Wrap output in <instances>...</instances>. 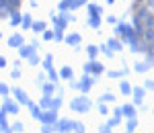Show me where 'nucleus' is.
<instances>
[{"label":"nucleus","instance_id":"obj_18","mask_svg":"<svg viewBox=\"0 0 154 133\" xmlns=\"http://www.w3.org/2000/svg\"><path fill=\"white\" fill-rule=\"evenodd\" d=\"M86 23H88V27H93V29L99 31V27H101V14H91Z\"/></svg>","mask_w":154,"mask_h":133},{"label":"nucleus","instance_id":"obj_39","mask_svg":"<svg viewBox=\"0 0 154 133\" xmlns=\"http://www.w3.org/2000/svg\"><path fill=\"white\" fill-rule=\"evenodd\" d=\"M43 127H41V131L43 133H51V131H56V125H49V123H41Z\"/></svg>","mask_w":154,"mask_h":133},{"label":"nucleus","instance_id":"obj_20","mask_svg":"<svg viewBox=\"0 0 154 133\" xmlns=\"http://www.w3.org/2000/svg\"><path fill=\"white\" fill-rule=\"evenodd\" d=\"M31 23H33L31 14H29V12H25L23 19H21V29H31Z\"/></svg>","mask_w":154,"mask_h":133},{"label":"nucleus","instance_id":"obj_48","mask_svg":"<svg viewBox=\"0 0 154 133\" xmlns=\"http://www.w3.org/2000/svg\"><path fill=\"white\" fill-rule=\"evenodd\" d=\"M107 23H109V25H115V23H117V19H115V16H107Z\"/></svg>","mask_w":154,"mask_h":133},{"label":"nucleus","instance_id":"obj_3","mask_svg":"<svg viewBox=\"0 0 154 133\" xmlns=\"http://www.w3.org/2000/svg\"><path fill=\"white\" fill-rule=\"evenodd\" d=\"M58 121V111L54 109H43L39 115V123H49V125H56Z\"/></svg>","mask_w":154,"mask_h":133},{"label":"nucleus","instance_id":"obj_41","mask_svg":"<svg viewBox=\"0 0 154 133\" xmlns=\"http://www.w3.org/2000/svg\"><path fill=\"white\" fill-rule=\"evenodd\" d=\"M99 113H101L103 117H107V115H109V109H107L105 102H101V105H99Z\"/></svg>","mask_w":154,"mask_h":133},{"label":"nucleus","instance_id":"obj_30","mask_svg":"<svg viewBox=\"0 0 154 133\" xmlns=\"http://www.w3.org/2000/svg\"><path fill=\"white\" fill-rule=\"evenodd\" d=\"M49 100H51V94H45V92H43V98H41L39 107H41V109H49Z\"/></svg>","mask_w":154,"mask_h":133},{"label":"nucleus","instance_id":"obj_42","mask_svg":"<svg viewBox=\"0 0 154 133\" xmlns=\"http://www.w3.org/2000/svg\"><path fill=\"white\" fill-rule=\"evenodd\" d=\"M11 78H12V80H19V78H21V68H14L12 74H11Z\"/></svg>","mask_w":154,"mask_h":133},{"label":"nucleus","instance_id":"obj_52","mask_svg":"<svg viewBox=\"0 0 154 133\" xmlns=\"http://www.w3.org/2000/svg\"><path fill=\"white\" fill-rule=\"evenodd\" d=\"M113 2H115V0H107V4H113Z\"/></svg>","mask_w":154,"mask_h":133},{"label":"nucleus","instance_id":"obj_51","mask_svg":"<svg viewBox=\"0 0 154 133\" xmlns=\"http://www.w3.org/2000/svg\"><path fill=\"white\" fill-rule=\"evenodd\" d=\"M144 0H136V2H134V6H136V4H142Z\"/></svg>","mask_w":154,"mask_h":133},{"label":"nucleus","instance_id":"obj_15","mask_svg":"<svg viewBox=\"0 0 154 133\" xmlns=\"http://www.w3.org/2000/svg\"><path fill=\"white\" fill-rule=\"evenodd\" d=\"M58 76L62 78V80H72V78H74V70H72L70 66H64V68L58 72Z\"/></svg>","mask_w":154,"mask_h":133},{"label":"nucleus","instance_id":"obj_29","mask_svg":"<svg viewBox=\"0 0 154 133\" xmlns=\"http://www.w3.org/2000/svg\"><path fill=\"white\" fill-rule=\"evenodd\" d=\"M86 53H88L91 60H95L97 53H99V47H95V45H86Z\"/></svg>","mask_w":154,"mask_h":133},{"label":"nucleus","instance_id":"obj_13","mask_svg":"<svg viewBox=\"0 0 154 133\" xmlns=\"http://www.w3.org/2000/svg\"><path fill=\"white\" fill-rule=\"evenodd\" d=\"M6 111L0 109V131L2 133H11V125H8V121H6Z\"/></svg>","mask_w":154,"mask_h":133},{"label":"nucleus","instance_id":"obj_49","mask_svg":"<svg viewBox=\"0 0 154 133\" xmlns=\"http://www.w3.org/2000/svg\"><path fill=\"white\" fill-rule=\"evenodd\" d=\"M144 2H146V6H148V8H154V0H144Z\"/></svg>","mask_w":154,"mask_h":133},{"label":"nucleus","instance_id":"obj_53","mask_svg":"<svg viewBox=\"0 0 154 133\" xmlns=\"http://www.w3.org/2000/svg\"><path fill=\"white\" fill-rule=\"evenodd\" d=\"M0 39H2V33H0Z\"/></svg>","mask_w":154,"mask_h":133},{"label":"nucleus","instance_id":"obj_9","mask_svg":"<svg viewBox=\"0 0 154 133\" xmlns=\"http://www.w3.org/2000/svg\"><path fill=\"white\" fill-rule=\"evenodd\" d=\"M64 41L68 43V45H72L74 49H80V43H82V37L78 35V33H70V35L64 37Z\"/></svg>","mask_w":154,"mask_h":133},{"label":"nucleus","instance_id":"obj_37","mask_svg":"<svg viewBox=\"0 0 154 133\" xmlns=\"http://www.w3.org/2000/svg\"><path fill=\"white\" fill-rule=\"evenodd\" d=\"M41 37H43V41H51V39H54V31L43 29V31H41Z\"/></svg>","mask_w":154,"mask_h":133},{"label":"nucleus","instance_id":"obj_44","mask_svg":"<svg viewBox=\"0 0 154 133\" xmlns=\"http://www.w3.org/2000/svg\"><path fill=\"white\" fill-rule=\"evenodd\" d=\"M144 88H146V90H152V92H154V80H146V82H144Z\"/></svg>","mask_w":154,"mask_h":133},{"label":"nucleus","instance_id":"obj_28","mask_svg":"<svg viewBox=\"0 0 154 133\" xmlns=\"http://www.w3.org/2000/svg\"><path fill=\"white\" fill-rule=\"evenodd\" d=\"M82 4H86V0H72L70 4H68V10H76V8H80Z\"/></svg>","mask_w":154,"mask_h":133},{"label":"nucleus","instance_id":"obj_4","mask_svg":"<svg viewBox=\"0 0 154 133\" xmlns=\"http://www.w3.org/2000/svg\"><path fill=\"white\" fill-rule=\"evenodd\" d=\"M11 92L14 94V100H17L19 105H23V107H31V105H33V102H31V98L27 96V92H25V90H21V88H12Z\"/></svg>","mask_w":154,"mask_h":133},{"label":"nucleus","instance_id":"obj_8","mask_svg":"<svg viewBox=\"0 0 154 133\" xmlns=\"http://www.w3.org/2000/svg\"><path fill=\"white\" fill-rule=\"evenodd\" d=\"M6 43H8V47H21V45H23L25 43V37H23V33H12L11 37H8V41H6Z\"/></svg>","mask_w":154,"mask_h":133},{"label":"nucleus","instance_id":"obj_16","mask_svg":"<svg viewBox=\"0 0 154 133\" xmlns=\"http://www.w3.org/2000/svg\"><path fill=\"white\" fill-rule=\"evenodd\" d=\"M107 47L115 53V51H121V49H123V45H121V41H119L117 37H113V39H109V41H107Z\"/></svg>","mask_w":154,"mask_h":133},{"label":"nucleus","instance_id":"obj_46","mask_svg":"<svg viewBox=\"0 0 154 133\" xmlns=\"http://www.w3.org/2000/svg\"><path fill=\"white\" fill-rule=\"evenodd\" d=\"M45 82V74H41V76H37V86L41 88V84Z\"/></svg>","mask_w":154,"mask_h":133},{"label":"nucleus","instance_id":"obj_40","mask_svg":"<svg viewBox=\"0 0 154 133\" xmlns=\"http://www.w3.org/2000/svg\"><path fill=\"white\" fill-rule=\"evenodd\" d=\"M99 51H101L103 55H107V58H113V51L107 47V45H101V47H99Z\"/></svg>","mask_w":154,"mask_h":133},{"label":"nucleus","instance_id":"obj_38","mask_svg":"<svg viewBox=\"0 0 154 133\" xmlns=\"http://www.w3.org/2000/svg\"><path fill=\"white\" fill-rule=\"evenodd\" d=\"M54 41H64V31L62 29H54Z\"/></svg>","mask_w":154,"mask_h":133},{"label":"nucleus","instance_id":"obj_11","mask_svg":"<svg viewBox=\"0 0 154 133\" xmlns=\"http://www.w3.org/2000/svg\"><path fill=\"white\" fill-rule=\"evenodd\" d=\"M154 66V61L150 60H144V61H138V64H134V72H138V74H146L150 68Z\"/></svg>","mask_w":154,"mask_h":133},{"label":"nucleus","instance_id":"obj_10","mask_svg":"<svg viewBox=\"0 0 154 133\" xmlns=\"http://www.w3.org/2000/svg\"><path fill=\"white\" fill-rule=\"evenodd\" d=\"M56 131L70 133L72 131V121H70V119H58V121H56Z\"/></svg>","mask_w":154,"mask_h":133},{"label":"nucleus","instance_id":"obj_6","mask_svg":"<svg viewBox=\"0 0 154 133\" xmlns=\"http://www.w3.org/2000/svg\"><path fill=\"white\" fill-rule=\"evenodd\" d=\"M39 47V43H37V39L35 41H33V43H29V45H21V47H17L19 49V55H21V58H29V55H31V53H35V49Z\"/></svg>","mask_w":154,"mask_h":133},{"label":"nucleus","instance_id":"obj_25","mask_svg":"<svg viewBox=\"0 0 154 133\" xmlns=\"http://www.w3.org/2000/svg\"><path fill=\"white\" fill-rule=\"evenodd\" d=\"M86 8H88V16L91 14H103V6H99V4H88Z\"/></svg>","mask_w":154,"mask_h":133},{"label":"nucleus","instance_id":"obj_45","mask_svg":"<svg viewBox=\"0 0 154 133\" xmlns=\"http://www.w3.org/2000/svg\"><path fill=\"white\" fill-rule=\"evenodd\" d=\"M119 121H121V117H113V119H109V125L115 127V125H119Z\"/></svg>","mask_w":154,"mask_h":133},{"label":"nucleus","instance_id":"obj_12","mask_svg":"<svg viewBox=\"0 0 154 133\" xmlns=\"http://www.w3.org/2000/svg\"><path fill=\"white\" fill-rule=\"evenodd\" d=\"M121 109V117H125V119H131V117H136V105L131 102V105H123V107H119Z\"/></svg>","mask_w":154,"mask_h":133},{"label":"nucleus","instance_id":"obj_19","mask_svg":"<svg viewBox=\"0 0 154 133\" xmlns=\"http://www.w3.org/2000/svg\"><path fill=\"white\" fill-rule=\"evenodd\" d=\"M119 90H121V94L130 96V94H131V86H130V82H128V80H121V82H119Z\"/></svg>","mask_w":154,"mask_h":133},{"label":"nucleus","instance_id":"obj_50","mask_svg":"<svg viewBox=\"0 0 154 133\" xmlns=\"http://www.w3.org/2000/svg\"><path fill=\"white\" fill-rule=\"evenodd\" d=\"M4 66H6V58H2V55H0V68H4Z\"/></svg>","mask_w":154,"mask_h":133},{"label":"nucleus","instance_id":"obj_24","mask_svg":"<svg viewBox=\"0 0 154 133\" xmlns=\"http://www.w3.org/2000/svg\"><path fill=\"white\" fill-rule=\"evenodd\" d=\"M125 74H128V68H123V70H111V72H107V76H109V78H123V76H125Z\"/></svg>","mask_w":154,"mask_h":133},{"label":"nucleus","instance_id":"obj_7","mask_svg":"<svg viewBox=\"0 0 154 133\" xmlns=\"http://www.w3.org/2000/svg\"><path fill=\"white\" fill-rule=\"evenodd\" d=\"M19 102H14V100H11V96H4V102H2V109L6 111L8 115H17L19 113Z\"/></svg>","mask_w":154,"mask_h":133},{"label":"nucleus","instance_id":"obj_33","mask_svg":"<svg viewBox=\"0 0 154 133\" xmlns=\"http://www.w3.org/2000/svg\"><path fill=\"white\" fill-rule=\"evenodd\" d=\"M8 94H11V88H8V84L0 82V96H8Z\"/></svg>","mask_w":154,"mask_h":133},{"label":"nucleus","instance_id":"obj_32","mask_svg":"<svg viewBox=\"0 0 154 133\" xmlns=\"http://www.w3.org/2000/svg\"><path fill=\"white\" fill-rule=\"evenodd\" d=\"M72 131H76V133H82L84 131V125L80 121H72Z\"/></svg>","mask_w":154,"mask_h":133},{"label":"nucleus","instance_id":"obj_36","mask_svg":"<svg viewBox=\"0 0 154 133\" xmlns=\"http://www.w3.org/2000/svg\"><path fill=\"white\" fill-rule=\"evenodd\" d=\"M11 131L23 133V131H25V125H23V123H21V121H17V123H14V125H12V127H11Z\"/></svg>","mask_w":154,"mask_h":133},{"label":"nucleus","instance_id":"obj_31","mask_svg":"<svg viewBox=\"0 0 154 133\" xmlns=\"http://www.w3.org/2000/svg\"><path fill=\"white\" fill-rule=\"evenodd\" d=\"M29 109H31V117L39 121V115H41V107H35V105H31Z\"/></svg>","mask_w":154,"mask_h":133},{"label":"nucleus","instance_id":"obj_54","mask_svg":"<svg viewBox=\"0 0 154 133\" xmlns=\"http://www.w3.org/2000/svg\"><path fill=\"white\" fill-rule=\"evenodd\" d=\"M152 113H154V111H152Z\"/></svg>","mask_w":154,"mask_h":133},{"label":"nucleus","instance_id":"obj_17","mask_svg":"<svg viewBox=\"0 0 154 133\" xmlns=\"http://www.w3.org/2000/svg\"><path fill=\"white\" fill-rule=\"evenodd\" d=\"M103 72H105L103 64H99L97 60H91V74H95V76H101Z\"/></svg>","mask_w":154,"mask_h":133},{"label":"nucleus","instance_id":"obj_14","mask_svg":"<svg viewBox=\"0 0 154 133\" xmlns=\"http://www.w3.org/2000/svg\"><path fill=\"white\" fill-rule=\"evenodd\" d=\"M8 16H11V25H12V27H19V25H21V19H23V14L19 12V8H12V10L8 12Z\"/></svg>","mask_w":154,"mask_h":133},{"label":"nucleus","instance_id":"obj_34","mask_svg":"<svg viewBox=\"0 0 154 133\" xmlns=\"http://www.w3.org/2000/svg\"><path fill=\"white\" fill-rule=\"evenodd\" d=\"M27 60H29V64H31V66H37V64H41V58H39L37 53H31Z\"/></svg>","mask_w":154,"mask_h":133},{"label":"nucleus","instance_id":"obj_1","mask_svg":"<svg viewBox=\"0 0 154 133\" xmlns=\"http://www.w3.org/2000/svg\"><path fill=\"white\" fill-rule=\"evenodd\" d=\"M70 109L76 111V113H88L93 109V102H91V98L86 94H78V96H74L70 100Z\"/></svg>","mask_w":154,"mask_h":133},{"label":"nucleus","instance_id":"obj_26","mask_svg":"<svg viewBox=\"0 0 154 133\" xmlns=\"http://www.w3.org/2000/svg\"><path fill=\"white\" fill-rule=\"evenodd\" d=\"M138 129V119L136 117H131V119H128V125H125V131H136Z\"/></svg>","mask_w":154,"mask_h":133},{"label":"nucleus","instance_id":"obj_43","mask_svg":"<svg viewBox=\"0 0 154 133\" xmlns=\"http://www.w3.org/2000/svg\"><path fill=\"white\" fill-rule=\"evenodd\" d=\"M8 6H12V8H19V4H21V0H4Z\"/></svg>","mask_w":154,"mask_h":133},{"label":"nucleus","instance_id":"obj_22","mask_svg":"<svg viewBox=\"0 0 154 133\" xmlns=\"http://www.w3.org/2000/svg\"><path fill=\"white\" fill-rule=\"evenodd\" d=\"M41 88H43V92L45 94H54V92H58V84H54V82H49V84H41Z\"/></svg>","mask_w":154,"mask_h":133},{"label":"nucleus","instance_id":"obj_47","mask_svg":"<svg viewBox=\"0 0 154 133\" xmlns=\"http://www.w3.org/2000/svg\"><path fill=\"white\" fill-rule=\"evenodd\" d=\"M111 131V125H109V123H107V125H103V127H101V133H109Z\"/></svg>","mask_w":154,"mask_h":133},{"label":"nucleus","instance_id":"obj_21","mask_svg":"<svg viewBox=\"0 0 154 133\" xmlns=\"http://www.w3.org/2000/svg\"><path fill=\"white\" fill-rule=\"evenodd\" d=\"M43 29H45V21H33L31 23V31L33 33H41Z\"/></svg>","mask_w":154,"mask_h":133},{"label":"nucleus","instance_id":"obj_35","mask_svg":"<svg viewBox=\"0 0 154 133\" xmlns=\"http://www.w3.org/2000/svg\"><path fill=\"white\" fill-rule=\"evenodd\" d=\"M113 100H115V94H111V92L101 94V102H113Z\"/></svg>","mask_w":154,"mask_h":133},{"label":"nucleus","instance_id":"obj_23","mask_svg":"<svg viewBox=\"0 0 154 133\" xmlns=\"http://www.w3.org/2000/svg\"><path fill=\"white\" fill-rule=\"evenodd\" d=\"M51 61H54V55H51V53H48V55L41 60V66H43V70H45V72L54 68V66H51Z\"/></svg>","mask_w":154,"mask_h":133},{"label":"nucleus","instance_id":"obj_27","mask_svg":"<svg viewBox=\"0 0 154 133\" xmlns=\"http://www.w3.org/2000/svg\"><path fill=\"white\" fill-rule=\"evenodd\" d=\"M48 78H49V82H54V84H58L60 82V76H58V72L51 68V70H48Z\"/></svg>","mask_w":154,"mask_h":133},{"label":"nucleus","instance_id":"obj_5","mask_svg":"<svg viewBox=\"0 0 154 133\" xmlns=\"http://www.w3.org/2000/svg\"><path fill=\"white\" fill-rule=\"evenodd\" d=\"M144 94H146V88H144V86L131 88V96H134V105H136V107H142L144 105Z\"/></svg>","mask_w":154,"mask_h":133},{"label":"nucleus","instance_id":"obj_2","mask_svg":"<svg viewBox=\"0 0 154 133\" xmlns=\"http://www.w3.org/2000/svg\"><path fill=\"white\" fill-rule=\"evenodd\" d=\"M97 80H99V76H95V74H84L82 80L78 82V90H80L82 94H88V90L93 88V84H95Z\"/></svg>","mask_w":154,"mask_h":133}]
</instances>
